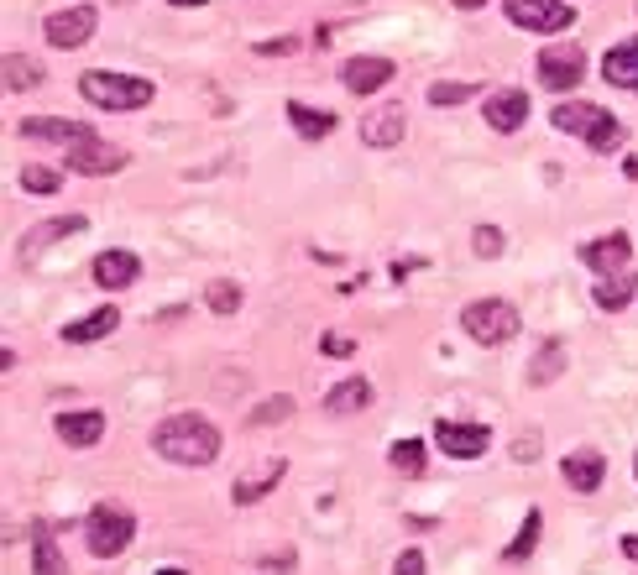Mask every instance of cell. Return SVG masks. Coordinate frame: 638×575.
Here are the masks:
<instances>
[{
	"mask_svg": "<svg viewBox=\"0 0 638 575\" xmlns=\"http://www.w3.org/2000/svg\"><path fill=\"white\" fill-rule=\"evenodd\" d=\"M0 74H6V89H37L42 84V63L27 58V53H11L0 63Z\"/></svg>",
	"mask_w": 638,
	"mask_h": 575,
	"instance_id": "4316f807",
	"label": "cell"
},
{
	"mask_svg": "<svg viewBox=\"0 0 638 575\" xmlns=\"http://www.w3.org/2000/svg\"><path fill=\"white\" fill-rule=\"evenodd\" d=\"M455 6H466V11H471V6H482V0H455Z\"/></svg>",
	"mask_w": 638,
	"mask_h": 575,
	"instance_id": "7bdbcfd3",
	"label": "cell"
},
{
	"mask_svg": "<svg viewBox=\"0 0 638 575\" xmlns=\"http://www.w3.org/2000/svg\"><path fill=\"white\" fill-rule=\"evenodd\" d=\"M21 136H32V142H63V147L100 142L84 121H53V115H32V121H21Z\"/></svg>",
	"mask_w": 638,
	"mask_h": 575,
	"instance_id": "30bf717a",
	"label": "cell"
},
{
	"mask_svg": "<svg viewBox=\"0 0 638 575\" xmlns=\"http://www.w3.org/2000/svg\"><path fill=\"white\" fill-rule=\"evenodd\" d=\"M560 471H565V481H571L576 492H597L602 476H607V460L597 450H576V455L560 460Z\"/></svg>",
	"mask_w": 638,
	"mask_h": 575,
	"instance_id": "e0dca14e",
	"label": "cell"
},
{
	"mask_svg": "<svg viewBox=\"0 0 638 575\" xmlns=\"http://www.w3.org/2000/svg\"><path fill=\"white\" fill-rule=\"evenodd\" d=\"M461 330L476 340V345H503L518 335V309L508 298H476V304L461 309Z\"/></svg>",
	"mask_w": 638,
	"mask_h": 575,
	"instance_id": "3957f363",
	"label": "cell"
},
{
	"mask_svg": "<svg viewBox=\"0 0 638 575\" xmlns=\"http://www.w3.org/2000/svg\"><path fill=\"white\" fill-rule=\"evenodd\" d=\"M623 173H628V178L638 183V157H628V163H623Z\"/></svg>",
	"mask_w": 638,
	"mask_h": 575,
	"instance_id": "60d3db41",
	"label": "cell"
},
{
	"mask_svg": "<svg viewBox=\"0 0 638 575\" xmlns=\"http://www.w3.org/2000/svg\"><path fill=\"white\" fill-rule=\"evenodd\" d=\"M534 544H539V513H529V518H523L518 539L503 549V555H508V560H529V555H534Z\"/></svg>",
	"mask_w": 638,
	"mask_h": 575,
	"instance_id": "f546056e",
	"label": "cell"
},
{
	"mask_svg": "<svg viewBox=\"0 0 638 575\" xmlns=\"http://www.w3.org/2000/svg\"><path fill=\"white\" fill-rule=\"evenodd\" d=\"M618 142H623V126H618V115H602V121L591 126V136H586V147H591V152H612Z\"/></svg>",
	"mask_w": 638,
	"mask_h": 575,
	"instance_id": "f1b7e54d",
	"label": "cell"
},
{
	"mask_svg": "<svg viewBox=\"0 0 638 575\" xmlns=\"http://www.w3.org/2000/svg\"><path fill=\"white\" fill-rule=\"evenodd\" d=\"M602 79L607 84H623V89H638V37L618 42V48L602 58Z\"/></svg>",
	"mask_w": 638,
	"mask_h": 575,
	"instance_id": "ffe728a7",
	"label": "cell"
},
{
	"mask_svg": "<svg viewBox=\"0 0 638 575\" xmlns=\"http://www.w3.org/2000/svg\"><path fill=\"white\" fill-rule=\"evenodd\" d=\"M387 460H393V471L419 476V471H424V445H419V440H398L393 450H387Z\"/></svg>",
	"mask_w": 638,
	"mask_h": 575,
	"instance_id": "83f0119b",
	"label": "cell"
},
{
	"mask_svg": "<svg viewBox=\"0 0 638 575\" xmlns=\"http://www.w3.org/2000/svg\"><path fill=\"white\" fill-rule=\"evenodd\" d=\"M58 173L53 168H21V189H27V194H58Z\"/></svg>",
	"mask_w": 638,
	"mask_h": 575,
	"instance_id": "e575fe53",
	"label": "cell"
},
{
	"mask_svg": "<svg viewBox=\"0 0 638 575\" xmlns=\"http://www.w3.org/2000/svg\"><path fill=\"white\" fill-rule=\"evenodd\" d=\"M288 413H293V398H267V403H257L252 408V419H246V424H252V429H262V424H283L288 419Z\"/></svg>",
	"mask_w": 638,
	"mask_h": 575,
	"instance_id": "4dcf8cb0",
	"label": "cell"
},
{
	"mask_svg": "<svg viewBox=\"0 0 638 575\" xmlns=\"http://www.w3.org/2000/svg\"><path fill=\"white\" fill-rule=\"evenodd\" d=\"M116 325H121V309H116V304H105V309H95V314L74 319V325L63 330V340H68V345H89V340H105Z\"/></svg>",
	"mask_w": 638,
	"mask_h": 575,
	"instance_id": "d6986e66",
	"label": "cell"
},
{
	"mask_svg": "<svg viewBox=\"0 0 638 575\" xmlns=\"http://www.w3.org/2000/svg\"><path fill=\"white\" fill-rule=\"evenodd\" d=\"M79 95L100 110H142L152 105V79H136V74H105V68H89L79 79Z\"/></svg>",
	"mask_w": 638,
	"mask_h": 575,
	"instance_id": "7a4b0ae2",
	"label": "cell"
},
{
	"mask_svg": "<svg viewBox=\"0 0 638 575\" xmlns=\"http://www.w3.org/2000/svg\"><path fill=\"white\" fill-rule=\"evenodd\" d=\"M633 257V241L623 236V230H612V236H597V241H586L581 246V262L591 272H602V278H612V272H623Z\"/></svg>",
	"mask_w": 638,
	"mask_h": 575,
	"instance_id": "9c48e42d",
	"label": "cell"
},
{
	"mask_svg": "<svg viewBox=\"0 0 638 575\" xmlns=\"http://www.w3.org/2000/svg\"><path fill=\"white\" fill-rule=\"evenodd\" d=\"M84 528H89V555H95V560H110V555H121V549L131 544L136 518L121 513V508H110V502H100V508L89 513Z\"/></svg>",
	"mask_w": 638,
	"mask_h": 575,
	"instance_id": "277c9868",
	"label": "cell"
},
{
	"mask_svg": "<svg viewBox=\"0 0 638 575\" xmlns=\"http://www.w3.org/2000/svg\"><path fill=\"white\" fill-rule=\"evenodd\" d=\"M623 555H628V560H638V534H628V539H623Z\"/></svg>",
	"mask_w": 638,
	"mask_h": 575,
	"instance_id": "ab89813d",
	"label": "cell"
},
{
	"mask_svg": "<svg viewBox=\"0 0 638 575\" xmlns=\"http://www.w3.org/2000/svg\"><path fill=\"white\" fill-rule=\"evenodd\" d=\"M633 476H638V455H633Z\"/></svg>",
	"mask_w": 638,
	"mask_h": 575,
	"instance_id": "f6af8a7d",
	"label": "cell"
},
{
	"mask_svg": "<svg viewBox=\"0 0 638 575\" xmlns=\"http://www.w3.org/2000/svg\"><path fill=\"white\" fill-rule=\"evenodd\" d=\"M32 565H37V575H68V565H63V555H58L53 539H37L32 544Z\"/></svg>",
	"mask_w": 638,
	"mask_h": 575,
	"instance_id": "1f68e13d",
	"label": "cell"
},
{
	"mask_svg": "<svg viewBox=\"0 0 638 575\" xmlns=\"http://www.w3.org/2000/svg\"><path fill=\"white\" fill-rule=\"evenodd\" d=\"M53 429H58V440H63V445L89 450V445H100V434H105V413H95V408H74V413H58Z\"/></svg>",
	"mask_w": 638,
	"mask_h": 575,
	"instance_id": "7c38bea8",
	"label": "cell"
},
{
	"mask_svg": "<svg viewBox=\"0 0 638 575\" xmlns=\"http://www.w3.org/2000/svg\"><path fill=\"white\" fill-rule=\"evenodd\" d=\"M68 163H74V173H84V178H100V173H121L126 152L110 147V142H84V147L68 152Z\"/></svg>",
	"mask_w": 638,
	"mask_h": 575,
	"instance_id": "9a60e30c",
	"label": "cell"
},
{
	"mask_svg": "<svg viewBox=\"0 0 638 575\" xmlns=\"http://www.w3.org/2000/svg\"><path fill=\"white\" fill-rule=\"evenodd\" d=\"M560 372H565V345H560V340L539 345V356L529 361V382H534V387H550Z\"/></svg>",
	"mask_w": 638,
	"mask_h": 575,
	"instance_id": "d4e9b609",
	"label": "cell"
},
{
	"mask_svg": "<svg viewBox=\"0 0 638 575\" xmlns=\"http://www.w3.org/2000/svg\"><path fill=\"white\" fill-rule=\"evenodd\" d=\"M168 6H204V0H168Z\"/></svg>",
	"mask_w": 638,
	"mask_h": 575,
	"instance_id": "b9f144b4",
	"label": "cell"
},
{
	"mask_svg": "<svg viewBox=\"0 0 638 575\" xmlns=\"http://www.w3.org/2000/svg\"><path fill=\"white\" fill-rule=\"evenodd\" d=\"M633 293H638V278H628V272H612V278H602L597 288H591V298H597V309L607 314H618L633 304Z\"/></svg>",
	"mask_w": 638,
	"mask_h": 575,
	"instance_id": "7402d4cb",
	"label": "cell"
},
{
	"mask_svg": "<svg viewBox=\"0 0 638 575\" xmlns=\"http://www.w3.org/2000/svg\"><path fill=\"white\" fill-rule=\"evenodd\" d=\"M471 246H476V257H503V230H497V225H476L471 230Z\"/></svg>",
	"mask_w": 638,
	"mask_h": 575,
	"instance_id": "836d02e7",
	"label": "cell"
},
{
	"mask_svg": "<svg viewBox=\"0 0 638 575\" xmlns=\"http://www.w3.org/2000/svg\"><path fill=\"white\" fill-rule=\"evenodd\" d=\"M204 304H210L215 314H236V309H241V288H236V283H210Z\"/></svg>",
	"mask_w": 638,
	"mask_h": 575,
	"instance_id": "d6a6232c",
	"label": "cell"
},
{
	"mask_svg": "<svg viewBox=\"0 0 638 575\" xmlns=\"http://www.w3.org/2000/svg\"><path fill=\"white\" fill-rule=\"evenodd\" d=\"M581 74H586V53L576 42H560V48L539 53V84L544 89H571V84H581Z\"/></svg>",
	"mask_w": 638,
	"mask_h": 575,
	"instance_id": "8992f818",
	"label": "cell"
},
{
	"mask_svg": "<svg viewBox=\"0 0 638 575\" xmlns=\"http://www.w3.org/2000/svg\"><path fill=\"white\" fill-rule=\"evenodd\" d=\"M48 42L53 48H84L89 37H95V6H74V11H53L48 16Z\"/></svg>",
	"mask_w": 638,
	"mask_h": 575,
	"instance_id": "ba28073f",
	"label": "cell"
},
{
	"mask_svg": "<svg viewBox=\"0 0 638 575\" xmlns=\"http://www.w3.org/2000/svg\"><path fill=\"white\" fill-rule=\"evenodd\" d=\"M367 403H372V387L361 382V377H346L340 387H330V398H325V408H330V413H361Z\"/></svg>",
	"mask_w": 638,
	"mask_h": 575,
	"instance_id": "cb8c5ba5",
	"label": "cell"
},
{
	"mask_svg": "<svg viewBox=\"0 0 638 575\" xmlns=\"http://www.w3.org/2000/svg\"><path fill=\"white\" fill-rule=\"evenodd\" d=\"M393 575H424V555H419V549H403L398 565H393Z\"/></svg>",
	"mask_w": 638,
	"mask_h": 575,
	"instance_id": "74e56055",
	"label": "cell"
},
{
	"mask_svg": "<svg viewBox=\"0 0 638 575\" xmlns=\"http://www.w3.org/2000/svg\"><path fill=\"white\" fill-rule=\"evenodd\" d=\"M435 445H440V455H450V460H476V455L492 445V434H487V424L440 419V424H435Z\"/></svg>",
	"mask_w": 638,
	"mask_h": 575,
	"instance_id": "52a82bcc",
	"label": "cell"
},
{
	"mask_svg": "<svg viewBox=\"0 0 638 575\" xmlns=\"http://www.w3.org/2000/svg\"><path fill=\"white\" fill-rule=\"evenodd\" d=\"M157 575H189V570H173V565H168V570H157Z\"/></svg>",
	"mask_w": 638,
	"mask_h": 575,
	"instance_id": "ee69618b",
	"label": "cell"
},
{
	"mask_svg": "<svg viewBox=\"0 0 638 575\" xmlns=\"http://www.w3.org/2000/svg\"><path fill=\"white\" fill-rule=\"evenodd\" d=\"M84 230V215H63V220H42L37 230H27V251H42L48 241H63V236H79Z\"/></svg>",
	"mask_w": 638,
	"mask_h": 575,
	"instance_id": "484cf974",
	"label": "cell"
},
{
	"mask_svg": "<svg viewBox=\"0 0 638 575\" xmlns=\"http://www.w3.org/2000/svg\"><path fill=\"white\" fill-rule=\"evenodd\" d=\"M152 450L173 460V466H210L220 455V429L210 419H199V413H168L152 429Z\"/></svg>",
	"mask_w": 638,
	"mask_h": 575,
	"instance_id": "6da1fadb",
	"label": "cell"
},
{
	"mask_svg": "<svg viewBox=\"0 0 638 575\" xmlns=\"http://www.w3.org/2000/svg\"><path fill=\"white\" fill-rule=\"evenodd\" d=\"M387 79H398V68L387 58H346L340 63V84H346L351 95H372V89H382Z\"/></svg>",
	"mask_w": 638,
	"mask_h": 575,
	"instance_id": "4fadbf2b",
	"label": "cell"
},
{
	"mask_svg": "<svg viewBox=\"0 0 638 575\" xmlns=\"http://www.w3.org/2000/svg\"><path fill=\"white\" fill-rule=\"evenodd\" d=\"M482 115H487V126L492 131H518L523 126V115H529V95L523 89H492L487 95V105H482Z\"/></svg>",
	"mask_w": 638,
	"mask_h": 575,
	"instance_id": "5bb4252c",
	"label": "cell"
},
{
	"mask_svg": "<svg viewBox=\"0 0 638 575\" xmlns=\"http://www.w3.org/2000/svg\"><path fill=\"white\" fill-rule=\"evenodd\" d=\"M283 471H288L283 460H267V466H257V471H246V476L236 481V492H231V497L241 502V508H252V502H262V497H267L272 487H278V481H283Z\"/></svg>",
	"mask_w": 638,
	"mask_h": 575,
	"instance_id": "ac0fdd59",
	"label": "cell"
},
{
	"mask_svg": "<svg viewBox=\"0 0 638 575\" xmlns=\"http://www.w3.org/2000/svg\"><path fill=\"white\" fill-rule=\"evenodd\" d=\"M602 115H607V110L586 105V100H571V105H555V110H550V126L565 131V136H591V126H597Z\"/></svg>",
	"mask_w": 638,
	"mask_h": 575,
	"instance_id": "44dd1931",
	"label": "cell"
},
{
	"mask_svg": "<svg viewBox=\"0 0 638 575\" xmlns=\"http://www.w3.org/2000/svg\"><path fill=\"white\" fill-rule=\"evenodd\" d=\"M283 53H299V37H272V42H257V58H283Z\"/></svg>",
	"mask_w": 638,
	"mask_h": 575,
	"instance_id": "8d00e7d4",
	"label": "cell"
},
{
	"mask_svg": "<svg viewBox=\"0 0 638 575\" xmlns=\"http://www.w3.org/2000/svg\"><path fill=\"white\" fill-rule=\"evenodd\" d=\"M288 121H293V131H299V136H314V142L335 131V115L330 110H309L304 100H288Z\"/></svg>",
	"mask_w": 638,
	"mask_h": 575,
	"instance_id": "603a6c76",
	"label": "cell"
},
{
	"mask_svg": "<svg viewBox=\"0 0 638 575\" xmlns=\"http://www.w3.org/2000/svg\"><path fill=\"white\" fill-rule=\"evenodd\" d=\"M508 21L523 32H565L576 21V11L565 6V0H508Z\"/></svg>",
	"mask_w": 638,
	"mask_h": 575,
	"instance_id": "5b68a950",
	"label": "cell"
},
{
	"mask_svg": "<svg viewBox=\"0 0 638 575\" xmlns=\"http://www.w3.org/2000/svg\"><path fill=\"white\" fill-rule=\"evenodd\" d=\"M136 272H142V257L136 251H100L95 257V283L100 288H131L136 283Z\"/></svg>",
	"mask_w": 638,
	"mask_h": 575,
	"instance_id": "2e32d148",
	"label": "cell"
},
{
	"mask_svg": "<svg viewBox=\"0 0 638 575\" xmlns=\"http://www.w3.org/2000/svg\"><path fill=\"white\" fill-rule=\"evenodd\" d=\"M403 131H408V115L398 105H377V110L361 115V142L367 147H398Z\"/></svg>",
	"mask_w": 638,
	"mask_h": 575,
	"instance_id": "8fae6325",
	"label": "cell"
},
{
	"mask_svg": "<svg viewBox=\"0 0 638 575\" xmlns=\"http://www.w3.org/2000/svg\"><path fill=\"white\" fill-rule=\"evenodd\" d=\"M476 95V84H435L429 89V105H461Z\"/></svg>",
	"mask_w": 638,
	"mask_h": 575,
	"instance_id": "d590c367",
	"label": "cell"
},
{
	"mask_svg": "<svg viewBox=\"0 0 638 575\" xmlns=\"http://www.w3.org/2000/svg\"><path fill=\"white\" fill-rule=\"evenodd\" d=\"M319 345H325V356H351V351H356V345H351L346 335H325Z\"/></svg>",
	"mask_w": 638,
	"mask_h": 575,
	"instance_id": "f35d334b",
	"label": "cell"
}]
</instances>
